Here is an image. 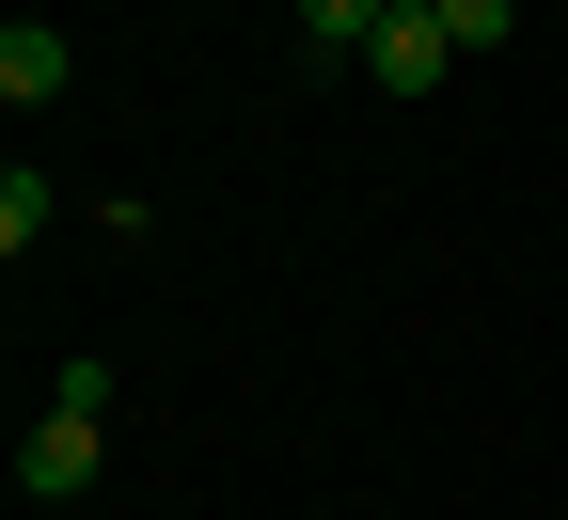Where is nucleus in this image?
<instances>
[{
	"label": "nucleus",
	"mask_w": 568,
	"mask_h": 520,
	"mask_svg": "<svg viewBox=\"0 0 568 520\" xmlns=\"http://www.w3.org/2000/svg\"><path fill=\"white\" fill-rule=\"evenodd\" d=\"M63 80H80V48H63L48 17H0V95H17V111H48Z\"/></svg>",
	"instance_id": "3"
},
{
	"label": "nucleus",
	"mask_w": 568,
	"mask_h": 520,
	"mask_svg": "<svg viewBox=\"0 0 568 520\" xmlns=\"http://www.w3.org/2000/svg\"><path fill=\"white\" fill-rule=\"evenodd\" d=\"M395 17H426V0H395Z\"/></svg>",
	"instance_id": "7"
},
{
	"label": "nucleus",
	"mask_w": 568,
	"mask_h": 520,
	"mask_svg": "<svg viewBox=\"0 0 568 520\" xmlns=\"http://www.w3.org/2000/svg\"><path fill=\"white\" fill-rule=\"evenodd\" d=\"M32 237H48V174L17 159V174H0V253H32Z\"/></svg>",
	"instance_id": "6"
},
{
	"label": "nucleus",
	"mask_w": 568,
	"mask_h": 520,
	"mask_svg": "<svg viewBox=\"0 0 568 520\" xmlns=\"http://www.w3.org/2000/svg\"><path fill=\"white\" fill-rule=\"evenodd\" d=\"M426 17H443V32H458V63H474V48H506V32H521V0H426Z\"/></svg>",
	"instance_id": "5"
},
{
	"label": "nucleus",
	"mask_w": 568,
	"mask_h": 520,
	"mask_svg": "<svg viewBox=\"0 0 568 520\" xmlns=\"http://www.w3.org/2000/svg\"><path fill=\"white\" fill-rule=\"evenodd\" d=\"M364 80L426 111V95H443V80H458V32H443V17H379V48H364Z\"/></svg>",
	"instance_id": "2"
},
{
	"label": "nucleus",
	"mask_w": 568,
	"mask_h": 520,
	"mask_svg": "<svg viewBox=\"0 0 568 520\" xmlns=\"http://www.w3.org/2000/svg\"><path fill=\"white\" fill-rule=\"evenodd\" d=\"M284 17H301V48H316V63H364L395 0H284Z\"/></svg>",
	"instance_id": "4"
},
{
	"label": "nucleus",
	"mask_w": 568,
	"mask_h": 520,
	"mask_svg": "<svg viewBox=\"0 0 568 520\" xmlns=\"http://www.w3.org/2000/svg\"><path fill=\"white\" fill-rule=\"evenodd\" d=\"M111 473V410H32V441H17V489L32 504H80Z\"/></svg>",
	"instance_id": "1"
}]
</instances>
